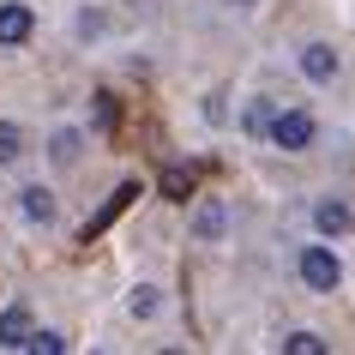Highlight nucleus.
Listing matches in <instances>:
<instances>
[{"label":"nucleus","instance_id":"nucleus-1","mask_svg":"<svg viewBox=\"0 0 355 355\" xmlns=\"http://www.w3.org/2000/svg\"><path fill=\"white\" fill-rule=\"evenodd\" d=\"M313 114L307 109H277V121H271V145L277 150H307L313 145Z\"/></svg>","mask_w":355,"mask_h":355},{"label":"nucleus","instance_id":"nucleus-2","mask_svg":"<svg viewBox=\"0 0 355 355\" xmlns=\"http://www.w3.org/2000/svg\"><path fill=\"white\" fill-rule=\"evenodd\" d=\"M301 283L319 289V295H331L337 283H343V265H337L331 247H307V253H301Z\"/></svg>","mask_w":355,"mask_h":355},{"label":"nucleus","instance_id":"nucleus-3","mask_svg":"<svg viewBox=\"0 0 355 355\" xmlns=\"http://www.w3.org/2000/svg\"><path fill=\"white\" fill-rule=\"evenodd\" d=\"M132 199H139V181H121V187H114L109 199L96 205V217H91V223H85V229H78V241H103V229H109L114 217H121V211L132 205Z\"/></svg>","mask_w":355,"mask_h":355},{"label":"nucleus","instance_id":"nucleus-4","mask_svg":"<svg viewBox=\"0 0 355 355\" xmlns=\"http://www.w3.org/2000/svg\"><path fill=\"white\" fill-rule=\"evenodd\" d=\"M31 31H37L31 6H19V0H12V6H0V49H19V42L31 37Z\"/></svg>","mask_w":355,"mask_h":355},{"label":"nucleus","instance_id":"nucleus-5","mask_svg":"<svg viewBox=\"0 0 355 355\" xmlns=\"http://www.w3.org/2000/svg\"><path fill=\"white\" fill-rule=\"evenodd\" d=\"M31 337H37V325H31L24 307H6L0 313V349H31Z\"/></svg>","mask_w":355,"mask_h":355},{"label":"nucleus","instance_id":"nucleus-6","mask_svg":"<svg viewBox=\"0 0 355 355\" xmlns=\"http://www.w3.org/2000/svg\"><path fill=\"white\" fill-rule=\"evenodd\" d=\"M199 175H205L199 163H168V168H163V199H193Z\"/></svg>","mask_w":355,"mask_h":355},{"label":"nucleus","instance_id":"nucleus-7","mask_svg":"<svg viewBox=\"0 0 355 355\" xmlns=\"http://www.w3.org/2000/svg\"><path fill=\"white\" fill-rule=\"evenodd\" d=\"M301 73L313 78V85H325V78H337V55L325 42H307V49H301Z\"/></svg>","mask_w":355,"mask_h":355},{"label":"nucleus","instance_id":"nucleus-8","mask_svg":"<svg viewBox=\"0 0 355 355\" xmlns=\"http://www.w3.org/2000/svg\"><path fill=\"white\" fill-rule=\"evenodd\" d=\"M313 223H319V235H349V229H355V211L343 205V199H325V205L313 211Z\"/></svg>","mask_w":355,"mask_h":355},{"label":"nucleus","instance_id":"nucleus-9","mask_svg":"<svg viewBox=\"0 0 355 355\" xmlns=\"http://www.w3.org/2000/svg\"><path fill=\"white\" fill-rule=\"evenodd\" d=\"M24 217H31V223H55V193L49 187H24Z\"/></svg>","mask_w":355,"mask_h":355},{"label":"nucleus","instance_id":"nucleus-10","mask_svg":"<svg viewBox=\"0 0 355 355\" xmlns=\"http://www.w3.org/2000/svg\"><path fill=\"white\" fill-rule=\"evenodd\" d=\"M271 121H277V103H271V96H259V103L247 109V132H259V139H271Z\"/></svg>","mask_w":355,"mask_h":355},{"label":"nucleus","instance_id":"nucleus-11","mask_svg":"<svg viewBox=\"0 0 355 355\" xmlns=\"http://www.w3.org/2000/svg\"><path fill=\"white\" fill-rule=\"evenodd\" d=\"M283 355H325V337H313V331H289V337H283Z\"/></svg>","mask_w":355,"mask_h":355},{"label":"nucleus","instance_id":"nucleus-12","mask_svg":"<svg viewBox=\"0 0 355 355\" xmlns=\"http://www.w3.org/2000/svg\"><path fill=\"white\" fill-rule=\"evenodd\" d=\"M91 109H96V127H103V132H114V127H121V103H114L109 91H96V103H91Z\"/></svg>","mask_w":355,"mask_h":355},{"label":"nucleus","instance_id":"nucleus-13","mask_svg":"<svg viewBox=\"0 0 355 355\" xmlns=\"http://www.w3.org/2000/svg\"><path fill=\"white\" fill-rule=\"evenodd\" d=\"M127 307H132L139 319H150L157 307H163V289H150V283H145V289H132V301H127Z\"/></svg>","mask_w":355,"mask_h":355},{"label":"nucleus","instance_id":"nucleus-14","mask_svg":"<svg viewBox=\"0 0 355 355\" xmlns=\"http://www.w3.org/2000/svg\"><path fill=\"white\" fill-rule=\"evenodd\" d=\"M19 150H24L19 127H12V121H0V163H19Z\"/></svg>","mask_w":355,"mask_h":355},{"label":"nucleus","instance_id":"nucleus-15","mask_svg":"<svg viewBox=\"0 0 355 355\" xmlns=\"http://www.w3.org/2000/svg\"><path fill=\"white\" fill-rule=\"evenodd\" d=\"M49 157H55V163H73V157H78V132H55Z\"/></svg>","mask_w":355,"mask_h":355},{"label":"nucleus","instance_id":"nucleus-16","mask_svg":"<svg viewBox=\"0 0 355 355\" xmlns=\"http://www.w3.org/2000/svg\"><path fill=\"white\" fill-rule=\"evenodd\" d=\"M31 349H37V355H60V349H67V337H60V331H37V337H31Z\"/></svg>","mask_w":355,"mask_h":355},{"label":"nucleus","instance_id":"nucleus-17","mask_svg":"<svg viewBox=\"0 0 355 355\" xmlns=\"http://www.w3.org/2000/svg\"><path fill=\"white\" fill-rule=\"evenodd\" d=\"M217 229H223V211H217V205L199 211V235H217Z\"/></svg>","mask_w":355,"mask_h":355},{"label":"nucleus","instance_id":"nucleus-18","mask_svg":"<svg viewBox=\"0 0 355 355\" xmlns=\"http://www.w3.org/2000/svg\"><path fill=\"white\" fill-rule=\"evenodd\" d=\"M229 6H253V0H229Z\"/></svg>","mask_w":355,"mask_h":355}]
</instances>
